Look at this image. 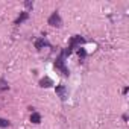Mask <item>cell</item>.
I'll return each mask as SVG.
<instances>
[{"label":"cell","instance_id":"cell-1","mask_svg":"<svg viewBox=\"0 0 129 129\" xmlns=\"http://www.w3.org/2000/svg\"><path fill=\"white\" fill-rule=\"evenodd\" d=\"M84 43H85V38H82L81 35H75V37H72V40H70V46H69L67 49H62L59 55H62L64 58H67V56H70V55L73 53V50H75L78 46H81V44H84Z\"/></svg>","mask_w":129,"mask_h":129},{"label":"cell","instance_id":"cell-2","mask_svg":"<svg viewBox=\"0 0 129 129\" xmlns=\"http://www.w3.org/2000/svg\"><path fill=\"white\" fill-rule=\"evenodd\" d=\"M50 26H53V27H61L62 26V20H61V17H59V14L55 11L50 17H49V21H47Z\"/></svg>","mask_w":129,"mask_h":129},{"label":"cell","instance_id":"cell-3","mask_svg":"<svg viewBox=\"0 0 129 129\" xmlns=\"http://www.w3.org/2000/svg\"><path fill=\"white\" fill-rule=\"evenodd\" d=\"M55 91H56V94L61 97L62 102H66V100H67V97H69V90H67L66 85H56Z\"/></svg>","mask_w":129,"mask_h":129},{"label":"cell","instance_id":"cell-4","mask_svg":"<svg viewBox=\"0 0 129 129\" xmlns=\"http://www.w3.org/2000/svg\"><path fill=\"white\" fill-rule=\"evenodd\" d=\"M27 18H29V12H27V11H23V12L18 15V18L15 20V24H21V23H23L24 20H27Z\"/></svg>","mask_w":129,"mask_h":129},{"label":"cell","instance_id":"cell-5","mask_svg":"<svg viewBox=\"0 0 129 129\" xmlns=\"http://www.w3.org/2000/svg\"><path fill=\"white\" fill-rule=\"evenodd\" d=\"M43 46H47V47H52V46H50V44H49V43H47V41H46L44 38H38V40L35 41V47H37V49L40 50V49H41Z\"/></svg>","mask_w":129,"mask_h":129},{"label":"cell","instance_id":"cell-6","mask_svg":"<svg viewBox=\"0 0 129 129\" xmlns=\"http://www.w3.org/2000/svg\"><path fill=\"white\" fill-rule=\"evenodd\" d=\"M52 85H53V82H52V79H49V78H44V79L40 81V87H43V88H49V87H52Z\"/></svg>","mask_w":129,"mask_h":129},{"label":"cell","instance_id":"cell-7","mask_svg":"<svg viewBox=\"0 0 129 129\" xmlns=\"http://www.w3.org/2000/svg\"><path fill=\"white\" fill-rule=\"evenodd\" d=\"M30 121H32V123H40V121H41V115H40L38 112L34 111L32 115H30Z\"/></svg>","mask_w":129,"mask_h":129},{"label":"cell","instance_id":"cell-8","mask_svg":"<svg viewBox=\"0 0 129 129\" xmlns=\"http://www.w3.org/2000/svg\"><path fill=\"white\" fill-rule=\"evenodd\" d=\"M11 126V121L5 120V118H0V127H9Z\"/></svg>","mask_w":129,"mask_h":129},{"label":"cell","instance_id":"cell-9","mask_svg":"<svg viewBox=\"0 0 129 129\" xmlns=\"http://www.w3.org/2000/svg\"><path fill=\"white\" fill-rule=\"evenodd\" d=\"M24 6H26L27 9H32V8H34V2H30V0H27V2H24Z\"/></svg>","mask_w":129,"mask_h":129},{"label":"cell","instance_id":"cell-10","mask_svg":"<svg viewBox=\"0 0 129 129\" xmlns=\"http://www.w3.org/2000/svg\"><path fill=\"white\" fill-rule=\"evenodd\" d=\"M78 53H79V56H81V58H85V56H87V52H85L84 49H79V52H78Z\"/></svg>","mask_w":129,"mask_h":129}]
</instances>
